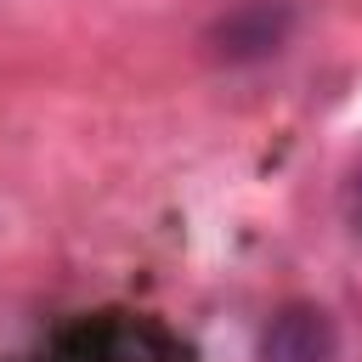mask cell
<instances>
[{
  "label": "cell",
  "instance_id": "cell-1",
  "mask_svg": "<svg viewBox=\"0 0 362 362\" xmlns=\"http://www.w3.org/2000/svg\"><path fill=\"white\" fill-rule=\"evenodd\" d=\"M334 356H339V328L317 305H288L260 334V362H334Z\"/></svg>",
  "mask_w": 362,
  "mask_h": 362
}]
</instances>
